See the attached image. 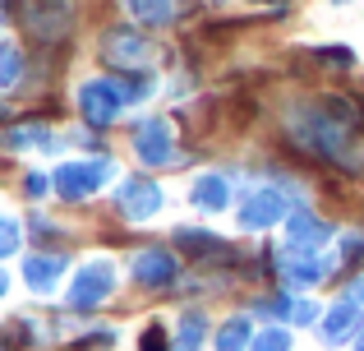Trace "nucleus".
I'll use <instances>...</instances> for the list:
<instances>
[{"label": "nucleus", "instance_id": "f257e3e1", "mask_svg": "<svg viewBox=\"0 0 364 351\" xmlns=\"http://www.w3.org/2000/svg\"><path fill=\"white\" fill-rule=\"evenodd\" d=\"M291 139L314 157H328V162H341L346 172H360V153H350V130L337 125L328 111H304L291 125Z\"/></svg>", "mask_w": 364, "mask_h": 351}, {"label": "nucleus", "instance_id": "f03ea898", "mask_svg": "<svg viewBox=\"0 0 364 351\" xmlns=\"http://www.w3.org/2000/svg\"><path fill=\"white\" fill-rule=\"evenodd\" d=\"M129 93L116 79H83L79 83V111L88 116V125H111V120L124 111Z\"/></svg>", "mask_w": 364, "mask_h": 351}, {"label": "nucleus", "instance_id": "7ed1b4c3", "mask_svg": "<svg viewBox=\"0 0 364 351\" xmlns=\"http://www.w3.org/2000/svg\"><path fill=\"white\" fill-rule=\"evenodd\" d=\"M111 176H116V162H107V157H83V162H65L60 172H55V189H60L65 199H88V194H97Z\"/></svg>", "mask_w": 364, "mask_h": 351}, {"label": "nucleus", "instance_id": "20e7f679", "mask_svg": "<svg viewBox=\"0 0 364 351\" xmlns=\"http://www.w3.org/2000/svg\"><path fill=\"white\" fill-rule=\"evenodd\" d=\"M70 19H74L70 0H28L23 5V23L37 42H60L70 33Z\"/></svg>", "mask_w": 364, "mask_h": 351}, {"label": "nucleus", "instance_id": "39448f33", "mask_svg": "<svg viewBox=\"0 0 364 351\" xmlns=\"http://www.w3.org/2000/svg\"><path fill=\"white\" fill-rule=\"evenodd\" d=\"M111 291H116V268H111L107 259H92V263H83L79 278L70 282V305L74 310H92V305H102Z\"/></svg>", "mask_w": 364, "mask_h": 351}, {"label": "nucleus", "instance_id": "423d86ee", "mask_svg": "<svg viewBox=\"0 0 364 351\" xmlns=\"http://www.w3.org/2000/svg\"><path fill=\"white\" fill-rule=\"evenodd\" d=\"M102 56H107L116 70H148L152 65V42L134 28H111L102 37Z\"/></svg>", "mask_w": 364, "mask_h": 351}, {"label": "nucleus", "instance_id": "0eeeda50", "mask_svg": "<svg viewBox=\"0 0 364 351\" xmlns=\"http://www.w3.org/2000/svg\"><path fill=\"white\" fill-rule=\"evenodd\" d=\"M286 217V194L277 185H258L245 194L240 204V226L245 231H267V226H277Z\"/></svg>", "mask_w": 364, "mask_h": 351}, {"label": "nucleus", "instance_id": "6e6552de", "mask_svg": "<svg viewBox=\"0 0 364 351\" xmlns=\"http://www.w3.org/2000/svg\"><path fill=\"white\" fill-rule=\"evenodd\" d=\"M134 153H139L143 167L176 162V130H171V120H143L139 135H134Z\"/></svg>", "mask_w": 364, "mask_h": 351}, {"label": "nucleus", "instance_id": "1a4fd4ad", "mask_svg": "<svg viewBox=\"0 0 364 351\" xmlns=\"http://www.w3.org/2000/svg\"><path fill=\"white\" fill-rule=\"evenodd\" d=\"M328 241V226L318 222V217L309 213V208H300V213H291V241H286V259H309L318 245Z\"/></svg>", "mask_w": 364, "mask_h": 351}, {"label": "nucleus", "instance_id": "9d476101", "mask_svg": "<svg viewBox=\"0 0 364 351\" xmlns=\"http://www.w3.org/2000/svg\"><path fill=\"white\" fill-rule=\"evenodd\" d=\"M120 208L129 222H148V217L161 213V189L152 180H124L120 185Z\"/></svg>", "mask_w": 364, "mask_h": 351}, {"label": "nucleus", "instance_id": "9b49d317", "mask_svg": "<svg viewBox=\"0 0 364 351\" xmlns=\"http://www.w3.org/2000/svg\"><path fill=\"white\" fill-rule=\"evenodd\" d=\"M189 204L203 208V213H222V208L231 204V180H226L222 172L194 176V185H189Z\"/></svg>", "mask_w": 364, "mask_h": 351}, {"label": "nucleus", "instance_id": "f8f14e48", "mask_svg": "<svg viewBox=\"0 0 364 351\" xmlns=\"http://www.w3.org/2000/svg\"><path fill=\"white\" fill-rule=\"evenodd\" d=\"M134 278L143 287H166L176 278V254L171 250H139L134 254Z\"/></svg>", "mask_w": 364, "mask_h": 351}, {"label": "nucleus", "instance_id": "ddd939ff", "mask_svg": "<svg viewBox=\"0 0 364 351\" xmlns=\"http://www.w3.org/2000/svg\"><path fill=\"white\" fill-rule=\"evenodd\" d=\"M60 273H65V259H60V254H33V259L23 263V282H28V291H37V296L55 291Z\"/></svg>", "mask_w": 364, "mask_h": 351}, {"label": "nucleus", "instance_id": "4468645a", "mask_svg": "<svg viewBox=\"0 0 364 351\" xmlns=\"http://www.w3.org/2000/svg\"><path fill=\"white\" fill-rule=\"evenodd\" d=\"M355 328H360V305L355 300H341V305H332L328 315H323V337H328V342H346Z\"/></svg>", "mask_w": 364, "mask_h": 351}, {"label": "nucleus", "instance_id": "2eb2a0df", "mask_svg": "<svg viewBox=\"0 0 364 351\" xmlns=\"http://www.w3.org/2000/svg\"><path fill=\"white\" fill-rule=\"evenodd\" d=\"M124 9L148 28H166L176 19V0H124Z\"/></svg>", "mask_w": 364, "mask_h": 351}, {"label": "nucleus", "instance_id": "dca6fc26", "mask_svg": "<svg viewBox=\"0 0 364 351\" xmlns=\"http://www.w3.org/2000/svg\"><path fill=\"white\" fill-rule=\"evenodd\" d=\"M249 342H254V328H249V319H226L222 328H217L213 337V351H249Z\"/></svg>", "mask_w": 364, "mask_h": 351}, {"label": "nucleus", "instance_id": "f3484780", "mask_svg": "<svg viewBox=\"0 0 364 351\" xmlns=\"http://www.w3.org/2000/svg\"><path fill=\"white\" fill-rule=\"evenodd\" d=\"M203 333H208V319L198 315V310H189V315L180 319V328H176V351H198Z\"/></svg>", "mask_w": 364, "mask_h": 351}, {"label": "nucleus", "instance_id": "a211bd4d", "mask_svg": "<svg viewBox=\"0 0 364 351\" xmlns=\"http://www.w3.org/2000/svg\"><path fill=\"white\" fill-rule=\"evenodd\" d=\"M5 148L9 153H23V148H51V135H46L42 125H18L5 135Z\"/></svg>", "mask_w": 364, "mask_h": 351}, {"label": "nucleus", "instance_id": "6ab92c4d", "mask_svg": "<svg viewBox=\"0 0 364 351\" xmlns=\"http://www.w3.org/2000/svg\"><path fill=\"white\" fill-rule=\"evenodd\" d=\"M323 273H328V268H323V263L318 259H300V263H291V268H286V287H314V282H323Z\"/></svg>", "mask_w": 364, "mask_h": 351}, {"label": "nucleus", "instance_id": "aec40b11", "mask_svg": "<svg viewBox=\"0 0 364 351\" xmlns=\"http://www.w3.org/2000/svg\"><path fill=\"white\" fill-rule=\"evenodd\" d=\"M18 245H23V222L9 217V213H0V259L18 254Z\"/></svg>", "mask_w": 364, "mask_h": 351}, {"label": "nucleus", "instance_id": "412c9836", "mask_svg": "<svg viewBox=\"0 0 364 351\" xmlns=\"http://www.w3.org/2000/svg\"><path fill=\"white\" fill-rule=\"evenodd\" d=\"M176 241L185 245L189 254H226V245L217 241V236H208V231H180Z\"/></svg>", "mask_w": 364, "mask_h": 351}, {"label": "nucleus", "instance_id": "4be33fe9", "mask_svg": "<svg viewBox=\"0 0 364 351\" xmlns=\"http://www.w3.org/2000/svg\"><path fill=\"white\" fill-rule=\"evenodd\" d=\"M23 79V56L14 46H0V88H14Z\"/></svg>", "mask_w": 364, "mask_h": 351}, {"label": "nucleus", "instance_id": "5701e85b", "mask_svg": "<svg viewBox=\"0 0 364 351\" xmlns=\"http://www.w3.org/2000/svg\"><path fill=\"white\" fill-rule=\"evenodd\" d=\"M323 111H328L337 125H346V130H355V125H360V107H355L350 98H328V107H323Z\"/></svg>", "mask_w": 364, "mask_h": 351}, {"label": "nucleus", "instance_id": "b1692460", "mask_svg": "<svg viewBox=\"0 0 364 351\" xmlns=\"http://www.w3.org/2000/svg\"><path fill=\"white\" fill-rule=\"evenodd\" d=\"M249 351H291V337H286L282 328H263V337H254Z\"/></svg>", "mask_w": 364, "mask_h": 351}, {"label": "nucleus", "instance_id": "393cba45", "mask_svg": "<svg viewBox=\"0 0 364 351\" xmlns=\"http://www.w3.org/2000/svg\"><path fill=\"white\" fill-rule=\"evenodd\" d=\"M286 319H291V324H314V319H318V305H314V300H291V315H286Z\"/></svg>", "mask_w": 364, "mask_h": 351}, {"label": "nucleus", "instance_id": "a878e982", "mask_svg": "<svg viewBox=\"0 0 364 351\" xmlns=\"http://www.w3.org/2000/svg\"><path fill=\"white\" fill-rule=\"evenodd\" d=\"M139 347H143V351H166V333H161V328L152 324L148 333H143V342H139Z\"/></svg>", "mask_w": 364, "mask_h": 351}, {"label": "nucleus", "instance_id": "bb28decb", "mask_svg": "<svg viewBox=\"0 0 364 351\" xmlns=\"http://www.w3.org/2000/svg\"><path fill=\"white\" fill-rule=\"evenodd\" d=\"M323 61L328 65H350V51L346 46H332V51H323Z\"/></svg>", "mask_w": 364, "mask_h": 351}, {"label": "nucleus", "instance_id": "cd10ccee", "mask_svg": "<svg viewBox=\"0 0 364 351\" xmlns=\"http://www.w3.org/2000/svg\"><path fill=\"white\" fill-rule=\"evenodd\" d=\"M28 194H33V199H42V194H46V176H37V172L28 176Z\"/></svg>", "mask_w": 364, "mask_h": 351}, {"label": "nucleus", "instance_id": "c85d7f7f", "mask_svg": "<svg viewBox=\"0 0 364 351\" xmlns=\"http://www.w3.org/2000/svg\"><path fill=\"white\" fill-rule=\"evenodd\" d=\"M346 300H355V305H364V278H360V282H350V291H346Z\"/></svg>", "mask_w": 364, "mask_h": 351}, {"label": "nucleus", "instance_id": "c756f323", "mask_svg": "<svg viewBox=\"0 0 364 351\" xmlns=\"http://www.w3.org/2000/svg\"><path fill=\"white\" fill-rule=\"evenodd\" d=\"M5 291H9V278H5V268H0V296H5Z\"/></svg>", "mask_w": 364, "mask_h": 351}, {"label": "nucleus", "instance_id": "7c9ffc66", "mask_svg": "<svg viewBox=\"0 0 364 351\" xmlns=\"http://www.w3.org/2000/svg\"><path fill=\"white\" fill-rule=\"evenodd\" d=\"M355 351H364V333H360V342H355Z\"/></svg>", "mask_w": 364, "mask_h": 351}, {"label": "nucleus", "instance_id": "2f4dec72", "mask_svg": "<svg viewBox=\"0 0 364 351\" xmlns=\"http://www.w3.org/2000/svg\"><path fill=\"white\" fill-rule=\"evenodd\" d=\"M0 120H5V102H0Z\"/></svg>", "mask_w": 364, "mask_h": 351}, {"label": "nucleus", "instance_id": "473e14b6", "mask_svg": "<svg viewBox=\"0 0 364 351\" xmlns=\"http://www.w3.org/2000/svg\"><path fill=\"white\" fill-rule=\"evenodd\" d=\"M263 5H277V0H263Z\"/></svg>", "mask_w": 364, "mask_h": 351}]
</instances>
